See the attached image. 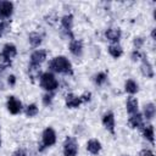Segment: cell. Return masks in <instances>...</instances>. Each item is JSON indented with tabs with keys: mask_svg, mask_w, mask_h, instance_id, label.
<instances>
[{
	"mask_svg": "<svg viewBox=\"0 0 156 156\" xmlns=\"http://www.w3.org/2000/svg\"><path fill=\"white\" fill-rule=\"evenodd\" d=\"M49 72H55V73H61V74H66V76H72L73 74V67L71 61L66 57V56H55L54 58L50 60L49 65Z\"/></svg>",
	"mask_w": 156,
	"mask_h": 156,
	"instance_id": "cell-1",
	"label": "cell"
},
{
	"mask_svg": "<svg viewBox=\"0 0 156 156\" xmlns=\"http://www.w3.org/2000/svg\"><path fill=\"white\" fill-rule=\"evenodd\" d=\"M39 83L40 87L46 90V93H54L58 88V80L55 77L54 73L51 72H44L39 77Z\"/></svg>",
	"mask_w": 156,
	"mask_h": 156,
	"instance_id": "cell-2",
	"label": "cell"
},
{
	"mask_svg": "<svg viewBox=\"0 0 156 156\" xmlns=\"http://www.w3.org/2000/svg\"><path fill=\"white\" fill-rule=\"evenodd\" d=\"M16 55H17L16 45L12 43H6L2 46V50L0 54V63H2L5 66H10L12 60L16 57Z\"/></svg>",
	"mask_w": 156,
	"mask_h": 156,
	"instance_id": "cell-3",
	"label": "cell"
},
{
	"mask_svg": "<svg viewBox=\"0 0 156 156\" xmlns=\"http://www.w3.org/2000/svg\"><path fill=\"white\" fill-rule=\"evenodd\" d=\"M56 132L51 128V127H46L44 130H43V134H41V143L40 145L38 146L39 151H44L46 147H50L52 145H55L56 143Z\"/></svg>",
	"mask_w": 156,
	"mask_h": 156,
	"instance_id": "cell-4",
	"label": "cell"
},
{
	"mask_svg": "<svg viewBox=\"0 0 156 156\" xmlns=\"http://www.w3.org/2000/svg\"><path fill=\"white\" fill-rule=\"evenodd\" d=\"M78 150H79V147H78L77 140L72 136H67L62 145L63 156H77Z\"/></svg>",
	"mask_w": 156,
	"mask_h": 156,
	"instance_id": "cell-5",
	"label": "cell"
},
{
	"mask_svg": "<svg viewBox=\"0 0 156 156\" xmlns=\"http://www.w3.org/2000/svg\"><path fill=\"white\" fill-rule=\"evenodd\" d=\"M73 20H74V17H73L72 13H66L61 17V30H62V33H65L66 37L71 38V40L74 39V37L72 34Z\"/></svg>",
	"mask_w": 156,
	"mask_h": 156,
	"instance_id": "cell-6",
	"label": "cell"
},
{
	"mask_svg": "<svg viewBox=\"0 0 156 156\" xmlns=\"http://www.w3.org/2000/svg\"><path fill=\"white\" fill-rule=\"evenodd\" d=\"M6 108L11 115H18L22 112V102L16 96H9L6 100Z\"/></svg>",
	"mask_w": 156,
	"mask_h": 156,
	"instance_id": "cell-7",
	"label": "cell"
},
{
	"mask_svg": "<svg viewBox=\"0 0 156 156\" xmlns=\"http://www.w3.org/2000/svg\"><path fill=\"white\" fill-rule=\"evenodd\" d=\"M101 122H102V126L105 127L106 130H108L111 134H115V127H116V119H115V115L113 112H106L102 115V118H101Z\"/></svg>",
	"mask_w": 156,
	"mask_h": 156,
	"instance_id": "cell-8",
	"label": "cell"
},
{
	"mask_svg": "<svg viewBox=\"0 0 156 156\" xmlns=\"http://www.w3.org/2000/svg\"><path fill=\"white\" fill-rule=\"evenodd\" d=\"M48 52L44 49H37L30 54V63L29 65H34V66H40L45 60H46Z\"/></svg>",
	"mask_w": 156,
	"mask_h": 156,
	"instance_id": "cell-9",
	"label": "cell"
},
{
	"mask_svg": "<svg viewBox=\"0 0 156 156\" xmlns=\"http://www.w3.org/2000/svg\"><path fill=\"white\" fill-rule=\"evenodd\" d=\"M15 6L11 1H0V20L6 21L13 13Z\"/></svg>",
	"mask_w": 156,
	"mask_h": 156,
	"instance_id": "cell-10",
	"label": "cell"
},
{
	"mask_svg": "<svg viewBox=\"0 0 156 156\" xmlns=\"http://www.w3.org/2000/svg\"><path fill=\"white\" fill-rule=\"evenodd\" d=\"M121 37H122V30L119 28H107L105 30V38L111 41V44H117L119 43L121 40Z\"/></svg>",
	"mask_w": 156,
	"mask_h": 156,
	"instance_id": "cell-11",
	"label": "cell"
},
{
	"mask_svg": "<svg viewBox=\"0 0 156 156\" xmlns=\"http://www.w3.org/2000/svg\"><path fill=\"white\" fill-rule=\"evenodd\" d=\"M140 71L143 73V76H145L146 78H154V67L150 63V61L147 60V57L145 55H143L141 57V65H140Z\"/></svg>",
	"mask_w": 156,
	"mask_h": 156,
	"instance_id": "cell-12",
	"label": "cell"
},
{
	"mask_svg": "<svg viewBox=\"0 0 156 156\" xmlns=\"http://www.w3.org/2000/svg\"><path fill=\"white\" fill-rule=\"evenodd\" d=\"M68 49H69V51H71L72 55H74V56H77V57H80V56L83 55V49H84V46H83L82 40H78V39L74 38V39H72V40L69 41Z\"/></svg>",
	"mask_w": 156,
	"mask_h": 156,
	"instance_id": "cell-13",
	"label": "cell"
},
{
	"mask_svg": "<svg viewBox=\"0 0 156 156\" xmlns=\"http://www.w3.org/2000/svg\"><path fill=\"white\" fill-rule=\"evenodd\" d=\"M65 104L68 108H78L83 102H82L80 96H77L72 93H68L65 98Z\"/></svg>",
	"mask_w": 156,
	"mask_h": 156,
	"instance_id": "cell-14",
	"label": "cell"
},
{
	"mask_svg": "<svg viewBox=\"0 0 156 156\" xmlns=\"http://www.w3.org/2000/svg\"><path fill=\"white\" fill-rule=\"evenodd\" d=\"M128 124L132 127V128H143L144 127V117L141 113L136 112L134 115H130L129 119H128Z\"/></svg>",
	"mask_w": 156,
	"mask_h": 156,
	"instance_id": "cell-15",
	"label": "cell"
},
{
	"mask_svg": "<svg viewBox=\"0 0 156 156\" xmlns=\"http://www.w3.org/2000/svg\"><path fill=\"white\" fill-rule=\"evenodd\" d=\"M101 149H102V146H101L100 140H98V139H89L87 141V150L91 155H99Z\"/></svg>",
	"mask_w": 156,
	"mask_h": 156,
	"instance_id": "cell-16",
	"label": "cell"
},
{
	"mask_svg": "<svg viewBox=\"0 0 156 156\" xmlns=\"http://www.w3.org/2000/svg\"><path fill=\"white\" fill-rule=\"evenodd\" d=\"M126 108H127V112L129 115H134L138 112L139 110V101L135 96L130 95L128 99H127V102H126Z\"/></svg>",
	"mask_w": 156,
	"mask_h": 156,
	"instance_id": "cell-17",
	"label": "cell"
},
{
	"mask_svg": "<svg viewBox=\"0 0 156 156\" xmlns=\"http://www.w3.org/2000/svg\"><path fill=\"white\" fill-rule=\"evenodd\" d=\"M155 113H156V107H155V104L152 102H147L145 106H144V111H143V117L147 121H151L154 117H155Z\"/></svg>",
	"mask_w": 156,
	"mask_h": 156,
	"instance_id": "cell-18",
	"label": "cell"
},
{
	"mask_svg": "<svg viewBox=\"0 0 156 156\" xmlns=\"http://www.w3.org/2000/svg\"><path fill=\"white\" fill-rule=\"evenodd\" d=\"M107 50H108V54L113 58H119L123 55V48L119 45V43H117V44H110L108 48H107Z\"/></svg>",
	"mask_w": 156,
	"mask_h": 156,
	"instance_id": "cell-19",
	"label": "cell"
},
{
	"mask_svg": "<svg viewBox=\"0 0 156 156\" xmlns=\"http://www.w3.org/2000/svg\"><path fill=\"white\" fill-rule=\"evenodd\" d=\"M124 90H126V93H128L130 95H134V94H136L139 91V85H138V83L135 80L127 79L124 82Z\"/></svg>",
	"mask_w": 156,
	"mask_h": 156,
	"instance_id": "cell-20",
	"label": "cell"
},
{
	"mask_svg": "<svg viewBox=\"0 0 156 156\" xmlns=\"http://www.w3.org/2000/svg\"><path fill=\"white\" fill-rule=\"evenodd\" d=\"M28 41L33 48H38L43 41V35L38 32H32L28 35Z\"/></svg>",
	"mask_w": 156,
	"mask_h": 156,
	"instance_id": "cell-21",
	"label": "cell"
},
{
	"mask_svg": "<svg viewBox=\"0 0 156 156\" xmlns=\"http://www.w3.org/2000/svg\"><path fill=\"white\" fill-rule=\"evenodd\" d=\"M141 132H143V136L149 140L151 144H154V136H155V130H154V126L152 124H147V126H144L141 128Z\"/></svg>",
	"mask_w": 156,
	"mask_h": 156,
	"instance_id": "cell-22",
	"label": "cell"
},
{
	"mask_svg": "<svg viewBox=\"0 0 156 156\" xmlns=\"http://www.w3.org/2000/svg\"><path fill=\"white\" fill-rule=\"evenodd\" d=\"M38 112H39V107L37 104H29L24 108V113L27 117H35L38 115Z\"/></svg>",
	"mask_w": 156,
	"mask_h": 156,
	"instance_id": "cell-23",
	"label": "cell"
},
{
	"mask_svg": "<svg viewBox=\"0 0 156 156\" xmlns=\"http://www.w3.org/2000/svg\"><path fill=\"white\" fill-rule=\"evenodd\" d=\"M28 74L32 80L37 79L40 77V66H34V65H29L28 66Z\"/></svg>",
	"mask_w": 156,
	"mask_h": 156,
	"instance_id": "cell-24",
	"label": "cell"
},
{
	"mask_svg": "<svg viewBox=\"0 0 156 156\" xmlns=\"http://www.w3.org/2000/svg\"><path fill=\"white\" fill-rule=\"evenodd\" d=\"M93 80L96 85H104L107 80V74L105 72H98L94 77H93Z\"/></svg>",
	"mask_w": 156,
	"mask_h": 156,
	"instance_id": "cell-25",
	"label": "cell"
},
{
	"mask_svg": "<svg viewBox=\"0 0 156 156\" xmlns=\"http://www.w3.org/2000/svg\"><path fill=\"white\" fill-rule=\"evenodd\" d=\"M52 98H54V93H45L44 95H43V104L45 105V106H49V105H51V102H52Z\"/></svg>",
	"mask_w": 156,
	"mask_h": 156,
	"instance_id": "cell-26",
	"label": "cell"
},
{
	"mask_svg": "<svg viewBox=\"0 0 156 156\" xmlns=\"http://www.w3.org/2000/svg\"><path fill=\"white\" fill-rule=\"evenodd\" d=\"M144 38L143 37H135L134 39H133V45H134V48H135V50H139L143 45H144Z\"/></svg>",
	"mask_w": 156,
	"mask_h": 156,
	"instance_id": "cell-27",
	"label": "cell"
},
{
	"mask_svg": "<svg viewBox=\"0 0 156 156\" xmlns=\"http://www.w3.org/2000/svg\"><path fill=\"white\" fill-rule=\"evenodd\" d=\"M141 57H143V54H141L139 50H135V49H134V50L132 51V54H130V58H132V61H134V62L141 60Z\"/></svg>",
	"mask_w": 156,
	"mask_h": 156,
	"instance_id": "cell-28",
	"label": "cell"
},
{
	"mask_svg": "<svg viewBox=\"0 0 156 156\" xmlns=\"http://www.w3.org/2000/svg\"><path fill=\"white\" fill-rule=\"evenodd\" d=\"M7 28H9V22L0 20V37H2V34L7 30Z\"/></svg>",
	"mask_w": 156,
	"mask_h": 156,
	"instance_id": "cell-29",
	"label": "cell"
},
{
	"mask_svg": "<svg viewBox=\"0 0 156 156\" xmlns=\"http://www.w3.org/2000/svg\"><path fill=\"white\" fill-rule=\"evenodd\" d=\"M80 99H82V102H89L91 100V93L90 91H84L80 95Z\"/></svg>",
	"mask_w": 156,
	"mask_h": 156,
	"instance_id": "cell-30",
	"label": "cell"
},
{
	"mask_svg": "<svg viewBox=\"0 0 156 156\" xmlns=\"http://www.w3.org/2000/svg\"><path fill=\"white\" fill-rule=\"evenodd\" d=\"M6 67H7V66L0 63V90H4V89H5V84H4L2 79H1V74H2V72L6 69Z\"/></svg>",
	"mask_w": 156,
	"mask_h": 156,
	"instance_id": "cell-31",
	"label": "cell"
},
{
	"mask_svg": "<svg viewBox=\"0 0 156 156\" xmlns=\"http://www.w3.org/2000/svg\"><path fill=\"white\" fill-rule=\"evenodd\" d=\"M16 82H17V78H16L15 74H9V76H7V84H9L10 87H13V85L16 84Z\"/></svg>",
	"mask_w": 156,
	"mask_h": 156,
	"instance_id": "cell-32",
	"label": "cell"
},
{
	"mask_svg": "<svg viewBox=\"0 0 156 156\" xmlns=\"http://www.w3.org/2000/svg\"><path fill=\"white\" fill-rule=\"evenodd\" d=\"M139 156H155V154L150 150V149H143L139 152Z\"/></svg>",
	"mask_w": 156,
	"mask_h": 156,
	"instance_id": "cell-33",
	"label": "cell"
},
{
	"mask_svg": "<svg viewBox=\"0 0 156 156\" xmlns=\"http://www.w3.org/2000/svg\"><path fill=\"white\" fill-rule=\"evenodd\" d=\"M12 156H28V154L23 149H17L12 152Z\"/></svg>",
	"mask_w": 156,
	"mask_h": 156,
	"instance_id": "cell-34",
	"label": "cell"
},
{
	"mask_svg": "<svg viewBox=\"0 0 156 156\" xmlns=\"http://www.w3.org/2000/svg\"><path fill=\"white\" fill-rule=\"evenodd\" d=\"M54 15H55V13H54ZM54 15H49V16H46V17H45V18H46L45 21H46L48 23H50V24H54V23L58 20L57 17H54V18H52V16H54Z\"/></svg>",
	"mask_w": 156,
	"mask_h": 156,
	"instance_id": "cell-35",
	"label": "cell"
},
{
	"mask_svg": "<svg viewBox=\"0 0 156 156\" xmlns=\"http://www.w3.org/2000/svg\"><path fill=\"white\" fill-rule=\"evenodd\" d=\"M155 32H156V29L152 28V30H151V38H152V40H155Z\"/></svg>",
	"mask_w": 156,
	"mask_h": 156,
	"instance_id": "cell-36",
	"label": "cell"
},
{
	"mask_svg": "<svg viewBox=\"0 0 156 156\" xmlns=\"http://www.w3.org/2000/svg\"><path fill=\"white\" fill-rule=\"evenodd\" d=\"M1 143H2V141H1V136H0V147H1Z\"/></svg>",
	"mask_w": 156,
	"mask_h": 156,
	"instance_id": "cell-37",
	"label": "cell"
},
{
	"mask_svg": "<svg viewBox=\"0 0 156 156\" xmlns=\"http://www.w3.org/2000/svg\"><path fill=\"white\" fill-rule=\"evenodd\" d=\"M123 156H128V155H123Z\"/></svg>",
	"mask_w": 156,
	"mask_h": 156,
	"instance_id": "cell-38",
	"label": "cell"
},
{
	"mask_svg": "<svg viewBox=\"0 0 156 156\" xmlns=\"http://www.w3.org/2000/svg\"><path fill=\"white\" fill-rule=\"evenodd\" d=\"M0 129H1V126H0Z\"/></svg>",
	"mask_w": 156,
	"mask_h": 156,
	"instance_id": "cell-39",
	"label": "cell"
}]
</instances>
